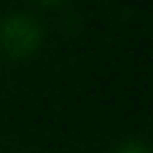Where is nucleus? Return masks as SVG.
Returning <instances> with one entry per match:
<instances>
[{
    "instance_id": "f03ea898",
    "label": "nucleus",
    "mask_w": 153,
    "mask_h": 153,
    "mask_svg": "<svg viewBox=\"0 0 153 153\" xmlns=\"http://www.w3.org/2000/svg\"><path fill=\"white\" fill-rule=\"evenodd\" d=\"M113 153H151V145L143 137H126L113 148Z\"/></svg>"
},
{
    "instance_id": "f257e3e1",
    "label": "nucleus",
    "mask_w": 153,
    "mask_h": 153,
    "mask_svg": "<svg viewBox=\"0 0 153 153\" xmlns=\"http://www.w3.org/2000/svg\"><path fill=\"white\" fill-rule=\"evenodd\" d=\"M43 43V24L30 11H11L0 16V54L5 59H27Z\"/></svg>"
}]
</instances>
